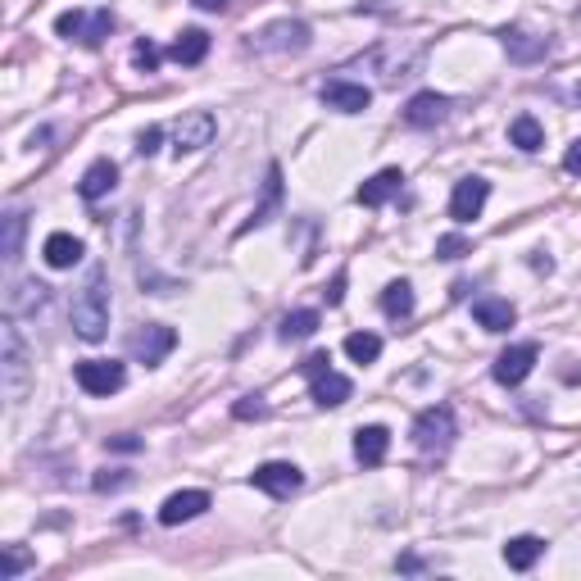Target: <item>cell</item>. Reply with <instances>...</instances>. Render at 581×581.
Wrapping results in <instances>:
<instances>
[{"instance_id": "cell-18", "label": "cell", "mask_w": 581, "mask_h": 581, "mask_svg": "<svg viewBox=\"0 0 581 581\" xmlns=\"http://www.w3.org/2000/svg\"><path fill=\"white\" fill-rule=\"evenodd\" d=\"M114 187H119V164H114V159H96V164L82 173L78 196L82 200H100V196H109Z\"/></svg>"}, {"instance_id": "cell-28", "label": "cell", "mask_w": 581, "mask_h": 581, "mask_svg": "<svg viewBox=\"0 0 581 581\" xmlns=\"http://www.w3.org/2000/svg\"><path fill=\"white\" fill-rule=\"evenodd\" d=\"M382 314L386 318H409V314H414V286L404 282V277L382 291Z\"/></svg>"}, {"instance_id": "cell-25", "label": "cell", "mask_w": 581, "mask_h": 581, "mask_svg": "<svg viewBox=\"0 0 581 581\" xmlns=\"http://www.w3.org/2000/svg\"><path fill=\"white\" fill-rule=\"evenodd\" d=\"M541 554H545L541 536H513V541L504 545V563H509L513 572H527L536 559H541Z\"/></svg>"}, {"instance_id": "cell-31", "label": "cell", "mask_w": 581, "mask_h": 581, "mask_svg": "<svg viewBox=\"0 0 581 581\" xmlns=\"http://www.w3.org/2000/svg\"><path fill=\"white\" fill-rule=\"evenodd\" d=\"M463 255H473V241L459 237V232H450V237L436 241V259H463Z\"/></svg>"}, {"instance_id": "cell-36", "label": "cell", "mask_w": 581, "mask_h": 581, "mask_svg": "<svg viewBox=\"0 0 581 581\" xmlns=\"http://www.w3.org/2000/svg\"><path fill=\"white\" fill-rule=\"evenodd\" d=\"M563 168H568L572 178H581V137L568 146V155H563Z\"/></svg>"}, {"instance_id": "cell-12", "label": "cell", "mask_w": 581, "mask_h": 581, "mask_svg": "<svg viewBox=\"0 0 581 581\" xmlns=\"http://www.w3.org/2000/svg\"><path fill=\"white\" fill-rule=\"evenodd\" d=\"M309 391H314V404L318 409H336V404H345L350 400V377H341V373H332V364L327 368H318V373H309Z\"/></svg>"}, {"instance_id": "cell-7", "label": "cell", "mask_w": 581, "mask_h": 581, "mask_svg": "<svg viewBox=\"0 0 581 581\" xmlns=\"http://www.w3.org/2000/svg\"><path fill=\"white\" fill-rule=\"evenodd\" d=\"M486 196H491V182L486 178H459L450 191V218L454 223H473L486 209Z\"/></svg>"}, {"instance_id": "cell-23", "label": "cell", "mask_w": 581, "mask_h": 581, "mask_svg": "<svg viewBox=\"0 0 581 581\" xmlns=\"http://www.w3.org/2000/svg\"><path fill=\"white\" fill-rule=\"evenodd\" d=\"M168 55H173L178 64H200L209 55V32L205 28H182L178 41L168 46Z\"/></svg>"}, {"instance_id": "cell-34", "label": "cell", "mask_w": 581, "mask_h": 581, "mask_svg": "<svg viewBox=\"0 0 581 581\" xmlns=\"http://www.w3.org/2000/svg\"><path fill=\"white\" fill-rule=\"evenodd\" d=\"M23 563H28V554H23L19 545H10V550H5V563H0V581L19 577V572H23Z\"/></svg>"}, {"instance_id": "cell-16", "label": "cell", "mask_w": 581, "mask_h": 581, "mask_svg": "<svg viewBox=\"0 0 581 581\" xmlns=\"http://www.w3.org/2000/svg\"><path fill=\"white\" fill-rule=\"evenodd\" d=\"M309 46V28L305 23H273V28H264L255 37V50H305Z\"/></svg>"}, {"instance_id": "cell-14", "label": "cell", "mask_w": 581, "mask_h": 581, "mask_svg": "<svg viewBox=\"0 0 581 581\" xmlns=\"http://www.w3.org/2000/svg\"><path fill=\"white\" fill-rule=\"evenodd\" d=\"M205 509H209L205 491H178V495H168V500L159 504V522H164V527H178V522L200 518Z\"/></svg>"}, {"instance_id": "cell-38", "label": "cell", "mask_w": 581, "mask_h": 581, "mask_svg": "<svg viewBox=\"0 0 581 581\" xmlns=\"http://www.w3.org/2000/svg\"><path fill=\"white\" fill-rule=\"evenodd\" d=\"M109 450H141V441H137V436H114Z\"/></svg>"}, {"instance_id": "cell-35", "label": "cell", "mask_w": 581, "mask_h": 581, "mask_svg": "<svg viewBox=\"0 0 581 581\" xmlns=\"http://www.w3.org/2000/svg\"><path fill=\"white\" fill-rule=\"evenodd\" d=\"M159 141H164V128H159V123H150V128L137 137V155H155Z\"/></svg>"}, {"instance_id": "cell-11", "label": "cell", "mask_w": 581, "mask_h": 581, "mask_svg": "<svg viewBox=\"0 0 581 581\" xmlns=\"http://www.w3.org/2000/svg\"><path fill=\"white\" fill-rule=\"evenodd\" d=\"M0 350H5V386H10V395H19L23 377H28V350H23V336L14 327V318L0 327Z\"/></svg>"}, {"instance_id": "cell-22", "label": "cell", "mask_w": 581, "mask_h": 581, "mask_svg": "<svg viewBox=\"0 0 581 581\" xmlns=\"http://www.w3.org/2000/svg\"><path fill=\"white\" fill-rule=\"evenodd\" d=\"M46 291L50 286H41V282H14L5 291V318H19L23 309H41L46 305Z\"/></svg>"}, {"instance_id": "cell-32", "label": "cell", "mask_w": 581, "mask_h": 581, "mask_svg": "<svg viewBox=\"0 0 581 581\" xmlns=\"http://www.w3.org/2000/svg\"><path fill=\"white\" fill-rule=\"evenodd\" d=\"M232 414H237L241 423H250V418H268V404H264V395H241V400L232 404Z\"/></svg>"}, {"instance_id": "cell-26", "label": "cell", "mask_w": 581, "mask_h": 581, "mask_svg": "<svg viewBox=\"0 0 581 581\" xmlns=\"http://www.w3.org/2000/svg\"><path fill=\"white\" fill-rule=\"evenodd\" d=\"M5 223V241H0V255H5V264H19L23 255V232H28V214H19V209H10V214L0 218Z\"/></svg>"}, {"instance_id": "cell-8", "label": "cell", "mask_w": 581, "mask_h": 581, "mask_svg": "<svg viewBox=\"0 0 581 581\" xmlns=\"http://www.w3.org/2000/svg\"><path fill=\"white\" fill-rule=\"evenodd\" d=\"M536 359H541V350H536L532 341H522V345H509L500 359H495V368H491V377L500 386H518V382H527V373L536 368Z\"/></svg>"}, {"instance_id": "cell-20", "label": "cell", "mask_w": 581, "mask_h": 581, "mask_svg": "<svg viewBox=\"0 0 581 581\" xmlns=\"http://www.w3.org/2000/svg\"><path fill=\"white\" fill-rule=\"evenodd\" d=\"M386 450H391V432L386 427H359L355 432V459L364 463V468H377V463L386 459Z\"/></svg>"}, {"instance_id": "cell-30", "label": "cell", "mask_w": 581, "mask_h": 581, "mask_svg": "<svg viewBox=\"0 0 581 581\" xmlns=\"http://www.w3.org/2000/svg\"><path fill=\"white\" fill-rule=\"evenodd\" d=\"M345 355L355 359V364H373V359L382 355V336H373V332H350V336H345Z\"/></svg>"}, {"instance_id": "cell-9", "label": "cell", "mask_w": 581, "mask_h": 581, "mask_svg": "<svg viewBox=\"0 0 581 581\" xmlns=\"http://www.w3.org/2000/svg\"><path fill=\"white\" fill-rule=\"evenodd\" d=\"M250 482H255L264 495H273V500H286V495L300 491V468L296 463L273 459V463H259L255 473H250Z\"/></svg>"}, {"instance_id": "cell-13", "label": "cell", "mask_w": 581, "mask_h": 581, "mask_svg": "<svg viewBox=\"0 0 581 581\" xmlns=\"http://www.w3.org/2000/svg\"><path fill=\"white\" fill-rule=\"evenodd\" d=\"M445 114H450V100L436 96V91H418V96L404 105V123H409V128H436V123H445Z\"/></svg>"}, {"instance_id": "cell-21", "label": "cell", "mask_w": 581, "mask_h": 581, "mask_svg": "<svg viewBox=\"0 0 581 581\" xmlns=\"http://www.w3.org/2000/svg\"><path fill=\"white\" fill-rule=\"evenodd\" d=\"M277 205H282V168L273 164V168H268V182H264V200H259V205H255V214H250V223L241 227L237 237H246V232H255V227H264L268 218L277 214Z\"/></svg>"}, {"instance_id": "cell-19", "label": "cell", "mask_w": 581, "mask_h": 581, "mask_svg": "<svg viewBox=\"0 0 581 581\" xmlns=\"http://www.w3.org/2000/svg\"><path fill=\"white\" fill-rule=\"evenodd\" d=\"M473 318L486 327V332H509V327L518 323V309L500 296H482V300H473Z\"/></svg>"}, {"instance_id": "cell-2", "label": "cell", "mask_w": 581, "mask_h": 581, "mask_svg": "<svg viewBox=\"0 0 581 581\" xmlns=\"http://www.w3.org/2000/svg\"><path fill=\"white\" fill-rule=\"evenodd\" d=\"M454 414L450 404H432V409H423V414L414 418V445L423 454H445L454 445Z\"/></svg>"}, {"instance_id": "cell-24", "label": "cell", "mask_w": 581, "mask_h": 581, "mask_svg": "<svg viewBox=\"0 0 581 581\" xmlns=\"http://www.w3.org/2000/svg\"><path fill=\"white\" fill-rule=\"evenodd\" d=\"M41 255H46L50 268H73L82 259V241L69 237V232H50L46 246H41Z\"/></svg>"}, {"instance_id": "cell-33", "label": "cell", "mask_w": 581, "mask_h": 581, "mask_svg": "<svg viewBox=\"0 0 581 581\" xmlns=\"http://www.w3.org/2000/svg\"><path fill=\"white\" fill-rule=\"evenodd\" d=\"M132 60H137V69H141V73H155V69H159V50L150 46L146 37H141L137 46H132Z\"/></svg>"}, {"instance_id": "cell-5", "label": "cell", "mask_w": 581, "mask_h": 581, "mask_svg": "<svg viewBox=\"0 0 581 581\" xmlns=\"http://www.w3.org/2000/svg\"><path fill=\"white\" fill-rule=\"evenodd\" d=\"M218 132V119L209 114V109H191V114H182L178 128H173V155H196V150H205L209 141H214Z\"/></svg>"}, {"instance_id": "cell-3", "label": "cell", "mask_w": 581, "mask_h": 581, "mask_svg": "<svg viewBox=\"0 0 581 581\" xmlns=\"http://www.w3.org/2000/svg\"><path fill=\"white\" fill-rule=\"evenodd\" d=\"M55 32L69 41H82V46H100V41L114 32V14L109 10H69L55 19Z\"/></svg>"}, {"instance_id": "cell-37", "label": "cell", "mask_w": 581, "mask_h": 581, "mask_svg": "<svg viewBox=\"0 0 581 581\" xmlns=\"http://www.w3.org/2000/svg\"><path fill=\"white\" fill-rule=\"evenodd\" d=\"M323 296H327V305H341V300H345V273L332 277V286H327Z\"/></svg>"}, {"instance_id": "cell-4", "label": "cell", "mask_w": 581, "mask_h": 581, "mask_svg": "<svg viewBox=\"0 0 581 581\" xmlns=\"http://www.w3.org/2000/svg\"><path fill=\"white\" fill-rule=\"evenodd\" d=\"M73 377H78V386L87 395H114L128 382V368H123L119 359H82V364L73 368Z\"/></svg>"}, {"instance_id": "cell-6", "label": "cell", "mask_w": 581, "mask_h": 581, "mask_svg": "<svg viewBox=\"0 0 581 581\" xmlns=\"http://www.w3.org/2000/svg\"><path fill=\"white\" fill-rule=\"evenodd\" d=\"M173 345H178V332H173V327H164V323H150V327H141V332L128 336V350H132V355H137L146 368H155L159 359H164L168 350H173Z\"/></svg>"}, {"instance_id": "cell-10", "label": "cell", "mask_w": 581, "mask_h": 581, "mask_svg": "<svg viewBox=\"0 0 581 581\" xmlns=\"http://www.w3.org/2000/svg\"><path fill=\"white\" fill-rule=\"evenodd\" d=\"M323 105L327 109H341V114H364L368 105H373V91L368 87H359V82H345V78H332V82H323Z\"/></svg>"}, {"instance_id": "cell-39", "label": "cell", "mask_w": 581, "mask_h": 581, "mask_svg": "<svg viewBox=\"0 0 581 581\" xmlns=\"http://www.w3.org/2000/svg\"><path fill=\"white\" fill-rule=\"evenodd\" d=\"M196 10H209V14H218V10H227V0H191Z\"/></svg>"}, {"instance_id": "cell-15", "label": "cell", "mask_w": 581, "mask_h": 581, "mask_svg": "<svg viewBox=\"0 0 581 581\" xmlns=\"http://www.w3.org/2000/svg\"><path fill=\"white\" fill-rule=\"evenodd\" d=\"M400 187H404V173H400V168H382V173H373V178H368L364 187L355 191V200L364 209H377V205H386L391 196H400Z\"/></svg>"}, {"instance_id": "cell-1", "label": "cell", "mask_w": 581, "mask_h": 581, "mask_svg": "<svg viewBox=\"0 0 581 581\" xmlns=\"http://www.w3.org/2000/svg\"><path fill=\"white\" fill-rule=\"evenodd\" d=\"M69 323L82 341H100L109 332V286H105V268H91L87 282L78 286V296L69 305Z\"/></svg>"}, {"instance_id": "cell-40", "label": "cell", "mask_w": 581, "mask_h": 581, "mask_svg": "<svg viewBox=\"0 0 581 581\" xmlns=\"http://www.w3.org/2000/svg\"><path fill=\"white\" fill-rule=\"evenodd\" d=\"M572 96H577V105H581V82H577V91H572Z\"/></svg>"}, {"instance_id": "cell-17", "label": "cell", "mask_w": 581, "mask_h": 581, "mask_svg": "<svg viewBox=\"0 0 581 581\" xmlns=\"http://www.w3.org/2000/svg\"><path fill=\"white\" fill-rule=\"evenodd\" d=\"M500 41H504V50H509L518 64H536V60L550 55V41L532 37V32H522V28H500Z\"/></svg>"}, {"instance_id": "cell-27", "label": "cell", "mask_w": 581, "mask_h": 581, "mask_svg": "<svg viewBox=\"0 0 581 581\" xmlns=\"http://www.w3.org/2000/svg\"><path fill=\"white\" fill-rule=\"evenodd\" d=\"M509 141H513L518 150H527V155H532V150L545 146V128L532 119V114H518V119L509 123Z\"/></svg>"}, {"instance_id": "cell-29", "label": "cell", "mask_w": 581, "mask_h": 581, "mask_svg": "<svg viewBox=\"0 0 581 581\" xmlns=\"http://www.w3.org/2000/svg\"><path fill=\"white\" fill-rule=\"evenodd\" d=\"M314 332H318V314H314V309H296V314H286L282 327H277V336H282V341H305V336H314Z\"/></svg>"}]
</instances>
